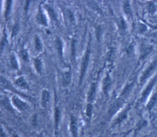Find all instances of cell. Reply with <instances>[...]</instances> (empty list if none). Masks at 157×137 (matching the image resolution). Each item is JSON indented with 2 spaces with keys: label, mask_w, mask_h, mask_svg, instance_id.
<instances>
[{
  "label": "cell",
  "mask_w": 157,
  "mask_h": 137,
  "mask_svg": "<svg viewBox=\"0 0 157 137\" xmlns=\"http://www.w3.org/2000/svg\"><path fill=\"white\" fill-rule=\"evenodd\" d=\"M2 106L5 108H6L7 110H12V108L11 106V104H10V102L9 100V99L6 96H4V97H2Z\"/></svg>",
  "instance_id": "19"
},
{
  "label": "cell",
  "mask_w": 157,
  "mask_h": 137,
  "mask_svg": "<svg viewBox=\"0 0 157 137\" xmlns=\"http://www.w3.org/2000/svg\"><path fill=\"white\" fill-rule=\"evenodd\" d=\"M99 137H101V136H99Z\"/></svg>",
  "instance_id": "39"
},
{
  "label": "cell",
  "mask_w": 157,
  "mask_h": 137,
  "mask_svg": "<svg viewBox=\"0 0 157 137\" xmlns=\"http://www.w3.org/2000/svg\"><path fill=\"white\" fill-rule=\"evenodd\" d=\"M1 137H7V135H6V133H4V131H3V130L2 128V129H1Z\"/></svg>",
  "instance_id": "34"
},
{
  "label": "cell",
  "mask_w": 157,
  "mask_h": 137,
  "mask_svg": "<svg viewBox=\"0 0 157 137\" xmlns=\"http://www.w3.org/2000/svg\"><path fill=\"white\" fill-rule=\"evenodd\" d=\"M114 57H115V52H114V50H113V49H111L109 53H108L107 58L108 61L111 62V61H113Z\"/></svg>",
  "instance_id": "28"
},
{
  "label": "cell",
  "mask_w": 157,
  "mask_h": 137,
  "mask_svg": "<svg viewBox=\"0 0 157 137\" xmlns=\"http://www.w3.org/2000/svg\"><path fill=\"white\" fill-rule=\"evenodd\" d=\"M149 11L151 13H154L155 11V6L153 3L151 2L149 5Z\"/></svg>",
  "instance_id": "30"
},
{
  "label": "cell",
  "mask_w": 157,
  "mask_h": 137,
  "mask_svg": "<svg viewBox=\"0 0 157 137\" xmlns=\"http://www.w3.org/2000/svg\"><path fill=\"white\" fill-rule=\"evenodd\" d=\"M47 9H48V13H49V15L51 16V17L52 18H53L54 20H56V14L55 11H54V9L49 6L47 7Z\"/></svg>",
  "instance_id": "26"
},
{
  "label": "cell",
  "mask_w": 157,
  "mask_h": 137,
  "mask_svg": "<svg viewBox=\"0 0 157 137\" xmlns=\"http://www.w3.org/2000/svg\"><path fill=\"white\" fill-rule=\"evenodd\" d=\"M58 137H61V136H58Z\"/></svg>",
  "instance_id": "38"
},
{
  "label": "cell",
  "mask_w": 157,
  "mask_h": 137,
  "mask_svg": "<svg viewBox=\"0 0 157 137\" xmlns=\"http://www.w3.org/2000/svg\"><path fill=\"white\" fill-rule=\"evenodd\" d=\"M152 51V47H145L144 48H142V50L141 52V59H144V58L148 56L151 52Z\"/></svg>",
  "instance_id": "18"
},
{
  "label": "cell",
  "mask_w": 157,
  "mask_h": 137,
  "mask_svg": "<svg viewBox=\"0 0 157 137\" xmlns=\"http://www.w3.org/2000/svg\"><path fill=\"white\" fill-rule=\"evenodd\" d=\"M96 89H97V85L96 83H93L92 85H90L89 91H88V97H87V100L88 103H91V102L94 100L96 93Z\"/></svg>",
  "instance_id": "8"
},
{
  "label": "cell",
  "mask_w": 157,
  "mask_h": 137,
  "mask_svg": "<svg viewBox=\"0 0 157 137\" xmlns=\"http://www.w3.org/2000/svg\"><path fill=\"white\" fill-rule=\"evenodd\" d=\"M92 109L93 107L91 103H88L86 108V115L88 117V118H91L92 115Z\"/></svg>",
  "instance_id": "22"
},
{
  "label": "cell",
  "mask_w": 157,
  "mask_h": 137,
  "mask_svg": "<svg viewBox=\"0 0 157 137\" xmlns=\"http://www.w3.org/2000/svg\"><path fill=\"white\" fill-rule=\"evenodd\" d=\"M38 137H43V135H39V136H38Z\"/></svg>",
  "instance_id": "36"
},
{
  "label": "cell",
  "mask_w": 157,
  "mask_h": 137,
  "mask_svg": "<svg viewBox=\"0 0 157 137\" xmlns=\"http://www.w3.org/2000/svg\"><path fill=\"white\" fill-rule=\"evenodd\" d=\"M124 104V100L121 97L115 100L113 103L111 105L109 111H108V115H109V116L112 117L113 115H114L121 108Z\"/></svg>",
  "instance_id": "1"
},
{
  "label": "cell",
  "mask_w": 157,
  "mask_h": 137,
  "mask_svg": "<svg viewBox=\"0 0 157 137\" xmlns=\"http://www.w3.org/2000/svg\"><path fill=\"white\" fill-rule=\"evenodd\" d=\"M90 48H88L87 51L85 53V55L83 57V59L81 63V76H80V81L81 82V81L82 80V78L85 76V74L86 70V68L88 67V62H89V59H90Z\"/></svg>",
  "instance_id": "3"
},
{
  "label": "cell",
  "mask_w": 157,
  "mask_h": 137,
  "mask_svg": "<svg viewBox=\"0 0 157 137\" xmlns=\"http://www.w3.org/2000/svg\"><path fill=\"white\" fill-rule=\"evenodd\" d=\"M111 77H109V75H107L106 77L104 78V81H103V85H102L103 91H104V92L105 95L108 94V92H109L111 87Z\"/></svg>",
  "instance_id": "9"
},
{
  "label": "cell",
  "mask_w": 157,
  "mask_h": 137,
  "mask_svg": "<svg viewBox=\"0 0 157 137\" xmlns=\"http://www.w3.org/2000/svg\"><path fill=\"white\" fill-rule=\"evenodd\" d=\"M71 81V74L70 72H66L63 75L62 84L63 87H68Z\"/></svg>",
  "instance_id": "13"
},
{
  "label": "cell",
  "mask_w": 157,
  "mask_h": 137,
  "mask_svg": "<svg viewBox=\"0 0 157 137\" xmlns=\"http://www.w3.org/2000/svg\"><path fill=\"white\" fill-rule=\"evenodd\" d=\"M156 81V77H155L154 79H153L151 81V82L148 84V85L146 87L145 90L144 91V92H142V94H141V96L140 100L141 102H143L144 101H145L147 98L148 97V96L151 93L152 89H153V88L155 84Z\"/></svg>",
  "instance_id": "4"
},
{
  "label": "cell",
  "mask_w": 157,
  "mask_h": 137,
  "mask_svg": "<svg viewBox=\"0 0 157 137\" xmlns=\"http://www.w3.org/2000/svg\"><path fill=\"white\" fill-rule=\"evenodd\" d=\"M19 30V25L18 24H15L13 28V36H15L18 33Z\"/></svg>",
  "instance_id": "29"
},
{
  "label": "cell",
  "mask_w": 157,
  "mask_h": 137,
  "mask_svg": "<svg viewBox=\"0 0 157 137\" xmlns=\"http://www.w3.org/2000/svg\"><path fill=\"white\" fill-rule=\"evenodd\" d=\"M11 65L12 68L14 70H18V64L17 62V60L16 59V57L14 55L11 57Z\"/></svg>",
  "instance_id": "24"
},
{
  "label": "cell",
  "mask_w": 157,
  "mask_h": 137,
  "mask_svg": "<svg viewBox=\"0 0 157 137\" xmlns=\"http://www.w3.org/2000/svg\"><path fill=\"white\" fill-rule=\"evenodd\" d=\"M68 14H69V18H70L71 21L73 22V21H74V14H73V13H71L70 11H69Z\"/></svg>",
  "instance_id": "31"
},
{
  "label": "cell",
  "mask_w": 157,
  "mask_h": 137,
  "mask_svg": "<svg viewBox=\"0 0 157 137\" xmlns=\"http://www.w3.org/2000/svg\"><path fill=\"white\" fill-rule=\"evenodd\" d=\"M33 65L34 67H35L36 72L40 74L42 71V62L41 60L38 58H35V59L33 60Z\"/></svg>",
  "instance_id": "16"
},
{
  "label": "cell",
  "mask_w": 157,
  "mask_h": 137,
  "mask_svg": "<svg viewBox=\"0 0 157 137\" xmlns=\"http://www.w3.org/2000/svg\"><path fill=\"white\" fill-rule=\"evenodd\" d=\"M129 110H130V107H127L123 112H121V114L119 116H118V117L116 119L115 123H114V125L120 124L122 123V122H123L126 119Z\"/></svg>",
  "instance_id": "10"
},
{
  "label": "cell",
  "mask_w": 157,
  "mask_h": 137,
  "mask_svg": "<svg viewBox=\"0 0 157 137\" xmlns=\"http://www.w3.org/2000/svg\"><path fill=\"white\" fill-rule=\"evenodd\" d=\"M156 101H157V93H155L152 96L150 100L149 101L148 103H147V110L149 111H151L152 109H153L154 106L156 104Z\"/></svg>",
  "instance_id": "15"
},
{
  "label": "cell",
  "mask_w": 157,
  "mask_h": 137,
  "mask_svg": "<svg viewBox=\"0 0 157 137\" xmlns=\"http://www.w3.org/2000/svg\"><path fill=\"white\" fill-rule=\"evenodd\" d=\"M12 103H13V106L15 107L17 110H18L21 112L26 111L28 109V108H29V106L26 103V102L23 101L22 100H21L20 98H18L17 96H13Z\"/></svg>",
  "instance_id": "2"
},
{
  "label": "cell",
  "mask_w": 157,
  "mask_h": 137,
  "mask_svg": "<svg viewBox=\"0 0 157 137\" xmlns=\"http://www.w3.org/2000/svg\"><path fill=\"white\" fill-rule=\"evenodd\" d=\"M16 85L22 89H29V84L26 81V80L24 79V77H19L15 81Z\"/></svg>",
  "instance_id": "11"
},
{
  "label": "cell",
  "mask_w": 157,
  "mask_h": 137,
  "mask_svg": "<svg viewBox=\"0 0 157 137\" xmlns=\"http://www.w3.org/2000/svg\"><path fill=\"white\" fill-rule=\"evenodd\" d=\"M133 85H134V83L132 82L131 83V84H127L125 87L123 89V90H122V92H121V98H122V99H124V98H126L128 95L130 94V92L132 89V87H133Z\"/></svg>",
  "instance_id": "14"
},
{
  "label": "cell",
  "mask_w": 157,
  "mask_h": 137,
  "mask_svg": "<svg viewBox=\"0 0 157 137\" xmlns=\"http://www.w3.org/2000/svg\"><path fill=\"white\" fill-rule=\"evenodd\" d=\"M60 119V110H59L58 108H55V125L56 130H57L58 128Z\"/></svg>",
  "instance_id": "17"
},
{
  "label": "cell",
  "mask_w": 157,
  "mask_h": 137,
  "mask_svg": "<svg viewBox=\"0 0 157 137\" xmlns=\"http://www.w3.org/2000/svg\"><path fill=\"white\" fill-rule=\"evenodd\" d=\"M156 64H157V60H155V61H153L151 64V65L148 68H147L145 71L144 72L143 75H142V76L141 77V79H140L141 83L144 82L147 79V78L149 77V76L151 74V73L153 72V71L155 68V67L156 66Z\"/></svg>",
  "instance_id": "5"
},
{
  "label": "cell",
  "mask_w": 157,
  "mask_h": 137,
  "mask_svg": "<svg viewBox=\"0 0 157 137\" xmlns=\"http://www.w3.org/2000/svg\"><path fill=\"white\" fill-rule=\"evenodd\" d=\"M122 137H127V135H124L123 136H122Z\"/></svg>",
  "instance_id": "37"
},
{
  "label": "cell",
  "mask_w": 157,
  "mask_h": 137,
  "mask_svg": "<svg viewBox=\"0 0 157 137\" xmlns=\"http://www.w3.org/2000/svg\"><path fill=\"white\" fill-rule=\"evenodd\" d=\"M50 92H48V91L44 89L41 93V106L44 108L47 107L49 101H50Z\"/></svg>",
  "instance_id": "7"
},
{
  "label": "cell",
  "mask_w": 157,
  "mask_h": 137,
  "mask_svg": "<svg viewBox=\"0 0 157 137\" xmlns=\"http://www.w3.org/2000/svg\"><path fill=\"white\" fill-rule=\"evenodd\" d=\"M12 135H13V137H21V136H19V135H18L17 133H14V132L12 133Z\"/></svg>",
  "instance_id": "35"
},
{
  "label": "cell",
  "mask_w": 157,
  "mask_h": 137,
  "mask_svg": "<svg viewBox=\"0 0 157 137\" xmlns=\"http://www.w3.org/2000/svg\"><path fill=\"white\" fill-rule=\"evenodd\" d=\"M36 19H37V22L41 24V25L43 26H47V19L46 16L45 15V14H44L42 11H41L39 10V11L38 12L37 16H36Z\"/></svg>",
  "instance_id": "12"
},
{
  "label": "cell",
  "mask_w": 157,
  "mask_h": 137,
  "mask_svg": "<svg viewBox=\"0 0 157 137\" xmlns=\"http://www.w3.org/2000/svg\"><path fill=\"white\" fill-rule=\"evenodd\" d=\"M35 49L36 51L37 52L41 51L43 49V45L40 39L38 36H36L35 37Z\"/></svg>",
  "instance_id": "20"
},
{
  "label": "cell",
  "mask_w": 157,
  "mask_h": 137,
  "mask_svg": "<svg viewBox=\"0 0 157 137\" xmlns=\"http://www.w3.org/2000/svg\"><path fill=\"white\" fill-rule=\"evenodd\" d=\"M21 56L22 57V58L23 60L28 61V58H29V55H28V53L26 50L25 49H22L21 52Z\"/></svg>",
  "instance_id": "27"
},
{
  "label": "cell",
  "mask_w": 157,
  "mask_h": 137,
  "mask_svg": "<svg viewBox=\"0 0 157 137\" xmlns=\"http://www.w3.org/2000/svg\"><path fill=\"white\" fill-rule=\"evenodd\" d=\"M6 43H7V41H6V37H3V39H2V44H1V45H2V50L3 49L4 46H6Z\"/></svg>",
  "instance_id": "32"
},
{
  "label": "cell",
  "mask_w": 157,
  "mask_h": 137,
  "mask_svg": "<svg viewBox=\"0 0 157 137\" xmlns=\"http://www.w3.org/2000/svg\"><path fill=\"white\" fill-rule=\"evenodd\" d=\"M70 131L73 137H78V125L77 119L74 116L71 117Z\"/></svg>",
  "instance_id": "6"
},
{
  "label": "cell",
  "mask_w": 157,
  "mask_h": 137,
  "mask_svg": "<svg viewBox=\"0 0 157 137\" xmlns=\"http://www.w3.org/2000/svg\"><path fill=\"white\" fill-rule=\"evenodd\" d=\"M11 3L12 2L10 1L6 2V11H5V16H6V17H8V15L10 13V11H11Z\"/></svg>",
  "instance_id": "25"
},
{
  "label": "cell",
  "mask_w": 157,
  "mask_h": 137,
  "mask_svg": "<svg viewBox=\"0 0 157 137\" xmlns=\"http://www.w3.org/2000/svg\"><path fill=\"white\" fill-rule=\"evenodd\" d=\"M120 26L122 28H126V24H125L124 20H121L120 21Z\"/></svg>",
  "instance_id": "33"
},
{
  "label": "cell",
  "mask_w": 157,
  "mask_h": 137,
  "mask_svg": "<svg viewBox=\"0 0 157 137\" xmlns=\"http://www.w3.org/2000/svg\"><path fill=\"white\" fill-rule=\"evenodd\" d=\"M124 11L125 13L128 16H132V9L130 7V3L128 2H126L124 4Z\"/></svg>",
  "instance_id": "21"
},
{
  "label": "cell",
  "mask_w": 157,
  "mask_h": 137,
  "mask_svg": "<svg viewBox=\"0 0 157 137\" xmlns=\"http://www.w3.org/2000/svg\"><path fill=\"white\" fill-rule=\"evenodd\" d=\"M56 47L58 51L60 54V56H62V51H63V45H62V42L60 40V39L58 38L56 40Z\"/></svg>",
  "instance_id": "23"
}]
</instances>
